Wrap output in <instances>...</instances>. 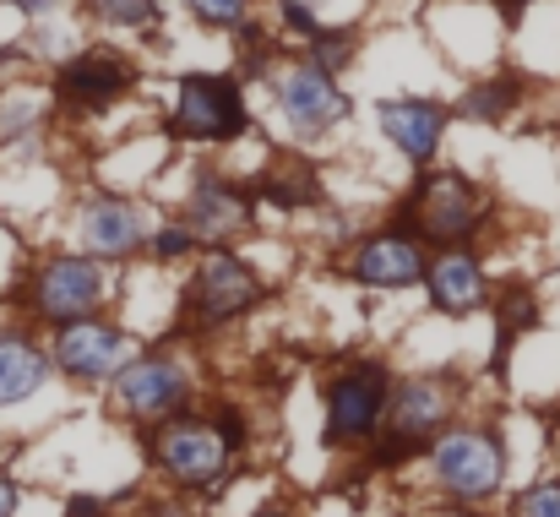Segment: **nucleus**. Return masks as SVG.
Returning a JSON list of instances; mask_svg holds the SVG:
<instances>
[{"label": "nucleus", "mask_w": 560, "mask_h": 517, "mask_svg": "<svg viewBox=\"0 0 560 517\" xmlns=\"http://www.w3.org/2000/svg\"><path fill=\"white\" fill-rule=\"evenodd\" d=\"M142 517H196V513H190V507H180V502H153Z\"/></svg>", "instance_id": "obj_32"}, {"label": "nucleus", "mask_w": 560, "mask_h": 517, "mask_svg": "<svg viewBox=\"0 0 560 517\" xmlns=\"http://www.w3.org/2000/svg\"><path fill=\"white\" fill-rule=\"evenodd\" d=\"M512 517H560V480H539L512 496Z\"/></svg>", "instance_id": "obj_19"}, {"label": "nucleus", "mask_w": 560, "mask_h": 517, "mask_svg": "<svg viewBox=\"0 0 560 517\" xmlns=\"http://www.w3.org/2000/svg\"><path fill=\"white\" fill-rule=\"evenodd\" d=\"M430 474H435L446 502L485 507L506 485V447L490 425H446L430 441Z\"/></svg>", "instance_id": "obj_1"}, {"label": "nucleus", "mask_w": 560, "mask_h": 517, "mask_svg": "<svg viewBox=\"0 0 560 517\" xmlns=\"http://www.w3.org/2000/svg\"><path fill=\"white\" fill-rule=\"evenodd\" d=\"M283 22H289V27H300L305 38H316V33H322V27H316V16H311V5H300V0H283Z\"/></svg>", "instance_id": "obj_28"}, {"label": "nucleus", "mask_w": 560, "mask_h": 517, "mask_svg": "<svg viewBox=\"0 0 560 517\" xmlns=\"http://www.w3.org/2000/svg\"><path fill=\"white\" fill-rule=\"evenodd\" d=\"M424 284H430V300H435L441 317H474V311L485 306V295H490L479 256L463 251V245H446L441 256H430Z\"/></svg>", "instance_id": "obj_14"}, {"label": "nucleus", "mask_w": 560, "mask_h": 517, "mask_svg": "<svg viewBox=\"0 0 560 517\" xmlns=\"http://www.w3.org/2000/svg\"><path fill=\"white\" fill-rule=\"evenodd\" d=\"M131 82H137L131 60H120V55H109V49H88V55H77V60H66V66L55 71V99H60L66 110H104V104H115Z\"/></svg>", "instance_id": "obj_11"}, {"label": "nucleus", "mask_w": 560, "mask_h": 517, "mask_svg": "<svg viewBox=\"0 0 560 517\" xmlns=\"http://www.w3.org/2000/svg\"><path fill=\"white\" fill-rule=\"evenodd\" d=\"M153 463L180 485V491H218L229 480V441L218 436V425L207 414H175V420H159L153 425Z\"/></svg>", "instance_id": "obj_2"}, {"label": "nucleus", "mask_w": 560, "mask_h": 517, "mask_svg": "<svg viewBox=\"0 0 560 517\" xmlns=\"http://www.w3.org/2000/svg\"><path fill=\"white\" fill-rule=\"evenodd\" d=\"M250 517H289V513H278V507H261V513H250Z\"/></svg>", "instance_id": "obj_35"}, {"label": "nucleus", "mask_w": 560, "mask_h": 517, "mask_svg": "<svg viewBox=\"0 0 560 517\" xmlns=\"http://www.w3.org/2000/svg\"><path fill=\"white\" fill-rule=\"evenodd\" d=\"M44 348H49V365L60 376H71V381H109L131 359L137 344H131V333H120V328H109L98 317H82V322L55 328V338Z\"/></svg>", "instance_id": "obj_9"}, {"label": "nucleus", "mask_w": 560, "mask_h": 517, "mask_svg": "<svg viewBox=\"0 0 560 517\" xmlns=\"http://www.w3.org/2000/svg\"><path fill=\"white\" fill-rule=\"evenodd\" d=\"M349 44H354L349 33H316V66H322V71L343 66V60H349Z\"/></svg>", "instance_id": "obj_26"}, {"label": "nucleus", "mask_w": 560, "mask_h": 517, "mask_svg": "<svg viewBox=\"0 0 560 517\" xmlns=\"http://www.w3.org/2000/svg\"><path fill=\"white\" fill-rule=\"evenodd\" d=\"M446 425H452V392H446V381H435V376H408V381H392L381 463H402L408 452H419L424 441H435Z\"/></svg>", "instance_id": "obj_7"}, {"label": "nucleus", "mask_w": 560, "mask_h": 517, "mask_svg": "<svg viewBox=\"0 0 560 517\" xmlns=\"http://www.w3.org/2000/svg\"><path fill=\"white\" fill-rule=\"evenodd\" d=\"M240 131H245L240 82H229V77H201V71L180 82L175 137H190V142H234Z\"/></svg>", "instance_id": "obj_10"}, {"label": "nucleus", "mask_w": 560, "mask_h": 517, "mask_svg": "<svg viewBox=\"0 0 560 517\" xmlns=\"http://www.w3.org/2000/svg\"><path fill=\"white\" fill-rule=\"evenodd\" d=\"M93 16L109 27H148L153 22V0H93Z\"/></svg>", "instance_id": "obj_20"}, {"label": "nucleus", "mask_w": 560, "mask_h": 517, "mask_svg": "<svg viewBox=\"0 0 560 517\" xmlns=\"http://www.w3.org/2000/svg\"><path fill=\"white\" fill-rule=\"evenodd\" d=\"M392 398V370L381 359H354L327 381V441L332 447H365L375 441Z\"/></svg>", "instance_id": "obj_3"}, {"label": "nucleus", "mask_w": 560, "mask_h": 517, "mask_svg": "<svg viewBox=\"0 0 560 517\" xmlns=\"http://www.w3.org/2000/svg\"><path fill=\"white\" fill-rule=\"evenodd\" d=\"M402 223L424 240H435L441 251L446 245H463L479 223H485V196L474 180L463 174H424L402 207Z\"/></svg>", "instance_id": "obj_5"}, {"label": "nucleus", "mask_w": 560, "mask_h": 517, "mask_svg": "<svg viewBox=\"0 0 560 517\" xmlns=\"http://www.w3.org/2000/svg\"><path fill=\"white\" fill-rule=\"evenodd\" d=\"M501 306H506V311H501V338H506V333H523V328L534 322V300H528L523 289H517V295H506Z\"/></svg>", "instance_id": "obj_27"}, {"label": "nucleus", "mask_w": 560, "mask_h": 517, "mask_svg": "<svg viewBox=\"0 0 560 517\" xmlns=\"http://www.w3.org/2000/svg\"><path fill=\"white\" fill-rule=\"evenodd\" d=\"M207 420L218 425V436L229 441V452H240V447H245V430H250V425H245V414H240L234 403H218V409H212Z\"/></svg>", "instance_id": "obj_24"}, {"label": "nucleus", "mask_w": 560, "mask_h": 517, "mask_svg": "<svg viewBox=\"0 0 560 517\" xmlns=\"http://www.w3.org/2000/svg\"><path fill=\"white\" fill-rule=\"evenodd\" d=\"M66 517H109V507H104L98 496H71V502H66Z\"/></svg>", "instance_id": "obj_30"}, {"label": "nucleus", "mask_w": 560, "mask_h": 517, "mask_svg": "<svg viewBox=\"0 0 560 517\" xmlns=\"http://www.w3.org/2000/svg\"><path fill=\"white\" fill-rule=\"evenodd\" d=\"M349 278L365 289H408L424 278V251L413 234H375L349 256Z\"/></svg>", "instance_id": "obj_13"}, {"label": "nucleus", "mask_w": 560, "mask_h": 517, "mask_svg": "<svg viewBox=\"0 0 560 517\" xmlns=\"http://www.w3.org/2000/svg\"><path fill=\"white\" fill-rule=\"evenodd\" d=\"M245 218H250V202H245L240 185H229V180H218V174H201V180H196L190 207H186V229L196 240L223 245L229 234L245 229Z\"/></svg>", "instance_id": "obj_16"}, {"label": "nucleus", "mask_w": 560, "mask_h": 517, "mask_svg": "<svg viewBox=\"0 0 560 517\" xmlns=\"http://www.w3.org/2000/svg\"><path fill=\"white\" fill-rule=\"evenodd\" d=\"M16 507H22V485L0 469V517H16Z\"/></svg>", "instance_id": "obj_29"}, {"label": "nucleus", "mask_w": 560, "mask_h": 517, "mask_svg": "<svg viewBox=\"0 0 560 517\" xmlns=\"http://www.w3.org/2000/svg\"><path fill=\"white\" fill-rule=\"evenodd\" d=\"M256 300H261V278H256L240 256L218 251V256H207V262L196 267V278H190L186 322L190 328H201V333H212V328H223V322L245 317Z\"/></svg>", "instance_id": "obj_8"}, {"label": "nucleus", "mask_w": 560, "mask_h": 517, "mask_svg": "<svg viewBox=\"0 0 560 517\" xmlns=\"http://www.w3.org/2000/svg\"><path fill=\"white\" fill-rule=\"evenodd\" d=\"M109 398H115V409H120L126 420L159 425V420L186 414L196 387H190L180 359H170V354H131V359L109 376Z\"/></svg>", "instance_id": "obj_4"}, {"label": "nucleus", "mask_w": 560, "mask_h": 517, "mask_svg": "<svg viewBox=\"0 0 560 517\" xmlns=\"http://www.w3.org/2000/svg\"><path fill=\"white\" fill-rule=\"evenodd\" d=\"M267 196L283 207H305V202H316V180H311V170H300V180H272Z\"/></svg>", "instance_id": "obj_23"}, {"label": "nucleus", "mask_w": 560, "mask_h": 517, "mask_svg": "<svg viewBox=\"0 0 560 517\" xmlns=\"http://www.w3.org/2000/svg\"><path fill=\"white\" fill-rule=\"evenodd\" d=\"M501 5H506V11H512V16H517V11H523V5H528V0H501Z\"/></svg>", "instance_id": "obj_34"}, {"label": "nucleus", "mask_w": 560, "mask_h": 517, "mask_svg": "<svg viewBox=\"0 0 560 517\" xmlns=\"http://www.w3.org/2000/svg\"><path fill=\"white\" fill-rule=\"evenodd\" d=\"M82 245L104 262H126L137 245H142V218L131 202L120 196H98L82 207Z\"/></svg>", "instance_id": "obj_18"}, {"label": "nucleus", "mask_w": 560, "mask_h": 517, "mask_svg": "<svg viewBox=\"0 0 560 517\" xmlns=\"http://www.w3.org/2000/svg\"><path fill=\"white\" fill-rule=\"evenodd\" d=\"M98 306H104V267L93 256H49L27 278V311H33V322L66 328V322L98 317Z\"/></svg>", "instance_id": "obj_6"}, {"label": "nucleus", "mask_w": 560, "mask_h": 517, "mask_svg": "<svg viewBox=\"0 0 560 517\" xmlns=\"http://www.w3.org/2000/svg\"><path fill=\"white\" fill-rule=\"evenodd\" d=\"M375 126H381V137H386L402 159L430 164V159H435V148H441L446 115H441L435 104H424V99H392V104H381V110H375Z\"/></svg>", "instance_id": "obj_15"}, {"label": "nucleus", "mask_w": 560, "mask_h": 517, "mask_svg": "<svg viewBox=\"0 0 560 517\" xmlns=\"http://www.w3.org/2000/svg\"><path fill=\"white\" fill-rule=\"evenodd\" d=\"M186 5L190 16L207 22V27H240L245 11H250V0H186Z\"/></svg>", "instance_id": "obj_22"}, {"label": "nucleus", "mask_w": 560, "mask_h": 517, "mask_svg": "<svg viewBox=\"0 0 560 517\" xmlns=\"http://www.w3.org/2000/svg\"><path fill=\"white\" fill-rule=\"evenodd\" d=\"M0 5H11V11H22V16H49V11H55V0H0Z\"/></svg>", "instance_id": "obj_31"}, {"label": "nucleus", "mask_w": 560, "mask_h": 517, "mask_svg": "<svg viewBox=\"0 0 560 517\" xmlns=\"http://www.w3.org/2000/svg\"><path fill=\"white\" fill-rule=\"evenodd\" d=\"M49 348L38 344L27 328H0V409H16L44 392L49 381Z\"/></svg>", "instance_id": "obj_17"}, {"label": "nucleus", "mask_w": 560, "mask_h": 517, "mask_svg": "<svg viewBox=\"0 0 560 517\" xmlns=\"http://www.w3.org/2000/svg\"><path fill=\"white\" fill-rule=\"evenodd\" d=\"M190 245H196V234H190L186 223H170V229H159V240H153V251H159V262H180Z\"/></svg>", "instance_id": "obj_25"}, {"label": "nucleus", "mask_w": 560, "mask_h": 517, "mask_svg": "<svg viewBox=\"0 0 560 517\" xmlns=\"http://www.w3.org/2000/svg\"><path fill=\"white\" fill-rule=\"evenodd\" d=\"M278 104H283L289 126H300V131H327L349 115V99L338 93L332 71H322L316 60H300L278 77Z\"/></svg>", "instance_id": "obj_12"}, {"label": "nucleus", "mask_w": 560, "mask_h": 517, "mask_svg": "<svg viewBox=\"0 0 560 517\" xmlns=\"http://www.w3.org/2000/svg\"><path fill=\"white\" fill-rule=\"evenodd\" d=\"M435 517H474V507H457V502H452L446 513H435Z\"/></svg>", "instance_id": "obj_33"}, {"label": "nucleus", "mask_w": 560, "mask_h": 517, "mask_svg": "<svg viewBox=\"0 0 560 517\" xmlns=\"http://www.w3.org/2000/svg\"><path fill=\"white\" fill-rule=\"evenodd\" d=\"M506 104H517V82H485L474 99H463V110L479 115V120H495Z\"/></svg>", "instance_id": "obj_21"}]
</instances>
